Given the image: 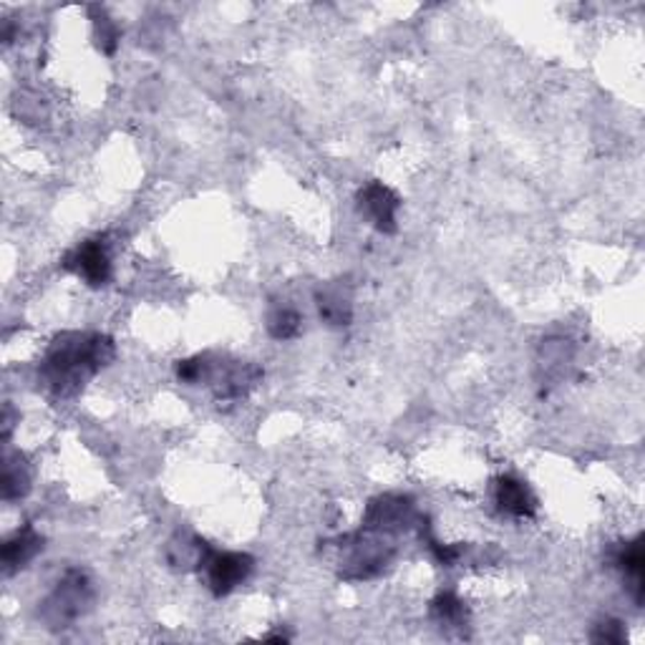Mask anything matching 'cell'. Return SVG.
<instances>
[{
  "label": "cell",
  "mask_w": 645,
  "mask_h": 645,
  "mask_svg": "<svg viewBox=\"0 0 645 645\" xmlns=\"http://www.w3.org/2000/svg\"><path fill=\"white\" fill-rule=\"evenodd\" d=\"M116 343L107 333L66 331L58 333L43 354L38 376L56 399H71L84 386L114 364Z\"/></svg>",
  "instance_id": "1"
},
{
  "label": "cell",
  "mask_w": 645,
  "mask_h": 645,
  "mask_svg": "<svg viewBox=\"0 0 645 645\" xmlns=\"http://www.w3.org/2000/svg\"><path fill=\"white\" fill-rule=\"evenodd\" d=\"M177 378L187 386H210L220 401L245 399L265 371L253 360H240L225 354H197L192 358L177 360Z\"/></svg>",
  "instance_id": "2"
},
{
  "label": "cell",
  "mask_w": 645,
  "mask_h": 645,
  "mask_svg": "<svg viewBox=\"0 0 645 645\" xmlns=\"http://www.w3.org/2000/svg\"><path fill=\"white\" fill-rule=\"evenodd\" d=\"M93 600H97V588H93L91 575L81 567H68L54 590L38 603V621L48 631H66L89 613Z\"/></svg>",
  "instance_id": "3"
},
{
  "label": "cell",
  "mask_w": 645,
  "mask_h": 645,
  "mask_svg": "<svg viewBox=\"0 0 645 645\" xmlns=\"http://www.w3.org/2000/svg\"><path fill=\"white\" fill-rule=\"evenodd\" d=\"M393 557L396 547L391 535L360 527L341 540V578L348 582L378 578L393 563Z\"/></svg>",
  "instance_id": "4"
},
{
  "label": "cell",
  "mask_w": 645,
  "mask_h": 645,
  "mask_svg": "<svg viewBox=\"0 0 645 645\" xmlns=\"http://www.w3.org/2000/svg\"><path fill=\"white\" fill-rule=\"evenodd\" d=\"M194 570L200 572V578L214 598H225L251 578L255 570V557L247 553H225V549H218L210 542L200 540V557H197Z\"/></svg>",
  "instance_id": "5"
},
{
  "label": "cell",
  "mask_w": 645,
  "mask_h": 645,
  "mask_svg": "<svg viewBox=\"0 0 645 645\" xmlns=\"http://www.w3.org/2000/svg\"><path fill=\"white\" fill-rule=\"evenodd\" d=\"M421 514L416 512V504L411 497L403 494H381L376 500L368 502L364 530L381 532V535H401L416 527Z\"/></svg>",
  "instance_id": "6"
},
{
  "label": "cell",
  "mask_w": 645,
  "mask_h": 645,
  "mask_svg": "<svg viewBox=\"0 0 645 645\" xmlns=\"http://www.w3.org/2000/svg\"><path fill=\"white\" fill-rule=\"evenodd\" d=\"M356 208L368 220V225L376 227L383 235H393L399 230V210L401 197L389 185L371 179L356 192Z\"/></svg>",
  "instance_id": "7"
},
{
  "label": "cell",
  "mask_w": 645,
  "mask_h": 645,
  "mask_svg": "<svg viewBox=\"0 0 645 645\" xmlns=\"http://www.w3.org/2000/svg\"><path fill=\"white\" fill-rule=\"evenodd\" d=\"M64 270L74 273L86 286L101 288L111 280V253L107 237H91L86 243L76 245L71 253L64 257Z\"/></svg>",
  "instance_id": "8"
},
{
  "label": "cell",
  "mask_w": 645,
  "mask_h": 645,
  "mask_svg": "<svg viewBox=\"0 0 645 645\" xmlns=\"http://www.w3.org/2000/svg\"><path fill=\"white\" fill-rule=\"evenodd\" d=\"M318 313L333 329H346L354 321V292L348 280H331L315 290Z\"/></svg>",
  "instance_id": "9"
},
{
  "label": "cell",
  "mask_w": 645,
  "mask_h": 645,
  "mask_svg": "<svg viewBox=\"0 0 645 645\" xmlns=\"http://www.w3.org/2000/svg\"><path fill=\"white\" fill-rule=\"evenodd\" d=\"M494 504L507 518L532 520L537 514V497L532 494L527 481L512 475L494 479Z\"/></svg>",
  "instance_id": "10"
},
{
  "label": "cell",
  "mask_w": 645,
  "mask_h": 645,
  "mask_svg": "<svg viewBox=\"0 0 645 645\" xmlns=\"http://www.w3.org/2000/svg\"><path fill=\"white\" fill-rule=\"evenodd\" d=\"M615 570L623 575L625 590L631 592L633 603L643 605V592H645V553H643V537H633L618 545L613 553Z\"/></svg>",
  "instance_id": "11"
},
{
  "label": "cell",
  "mask_w": 645,
  "mask_h": 645,
  "mask_svg": "<svg viewBox=\"0 0 645 645\" xmlns=\"http://www.w3.org/2000/svg\"><path fill=\"white\" fill-rule=\"evenodd\" d=\"M43 549V537L36 532L33 524H23L21 530H15L11 537L3 542V549H0V565H3V575H15L23 567H29L38 557Z\"/></svg>",
  "instance_id": "12"
},
{
  "label": "cell",
  "mask_w": 645,
  "mask_h": 645,
  "mask_svg": "<svg viewBox=\"0 0 645 645\" xmlns=\"http://www.w3.org/2000/svg\"><path fill=\"white\" fill-rule=\"evenodd\" d=\"M432 618L442 627H454V631H464L469 623V610L464 605V600L454 592H438L432 600Z\"/></svg>",
  "instance_id": "13"
},
{
  "label": "cell",
  "mask_w": 645,
  "mask_h": 645,
  "mask_svg": "<svg viewBox=\"0 0 645 645\" xmlns=\"http://www.w3.org/2000/svg\"><path fill=\"white\" fill-rule=\"evenodd\" d=\"M303 331V315L288 303H275L268 311V333L275 341H292Z\"/></svg>",
  "instance_id": "14"
},
{
  "label": "cell",
  "mask_w": 645,
  "mask_h": 645,
  "mask_svg": "<svg viewBox=\"0 0 645 645\" xmlns=\"http://www.w3.org/2000/svg\"><path fill=\"white\" fill-rule=\"evenodd\" d=\"M29 492H31L29 464H25L21 457L13 459L11 454H8L3 464V500L5 502L23 500Z\"/></svg>",
  "instance_id": "15"
},
{
  "label": "cell",
  "mask_w": 645,
  "mask_h": 645,
  "mask_svg": "<svg viewBox=\"0 0 645 645\" xmlns=\"http://www.w3.org/2000/svg\"><path fill=\"white\" fill-rule=\"evenodd\" d=\"M91 13H97V19H93V31H97L99 48L104 51L107 56H114V51L119 46V29L101 8H91Z\"/></svg>",
  "instance_id": "16"
},
{
  "label": "cell",
  "mask_w": 645,
  "mask_h": 645,
  "mask_svg": "<svg viewBox=\"0 0 645 645\" xmlns=\"http://www.w3.org/2000/svg\"><path fill=\"white\" fill-rule=\"evenodd\" d=\"M625 638H627L625 625L621 621H615V618H605V621H600L590 635L592 643H613V645L625 643Z\"/></svg>",
  "instance_id": "17"
}]
</instances>
